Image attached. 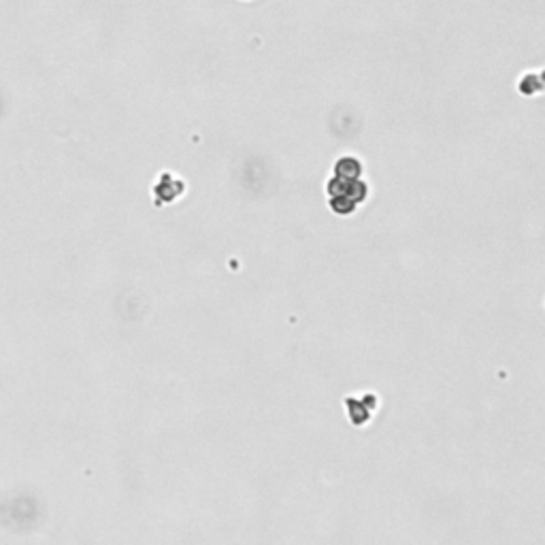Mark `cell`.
Returning <instances> with one entry per match:
<instances>
[{"label": "cell", "mask_w": 545, "mask_h": 545, "mask_svg": "<svg viewBox=\"0 0 545 545\" xmlns=\"http://www.w3.org/2000/svg\"><path fill=\"white\" fill-rule=\"evenodd\" d=\"M537 90H541V81H539L537 75H528V77L522 79V92L532 94V92H537Z\"/></svg>", "instance_id": "6da1fadb"}]
</instances>
